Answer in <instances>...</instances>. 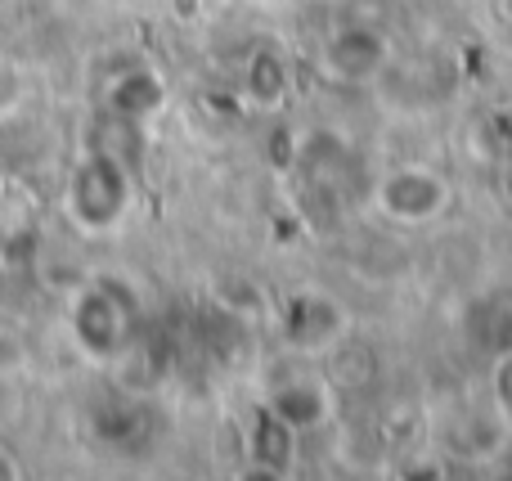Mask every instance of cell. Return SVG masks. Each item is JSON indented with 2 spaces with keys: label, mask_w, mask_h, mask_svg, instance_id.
<instances>
[{
  "label": "cell",
  "mask_w": 512,
  "mask_h": 481,
  "mask_svg": "<svg viewBox=\"0 0 512 481\" xmlns=\"http://www.w3.org/2000/svg\"><path fill=\"white\" fill-rule=\"evenodd\" d=\"M126 176L117 167V158L108 153H90L77 171H72V185H68V212L77 225L86 230H108V225L122 221L126 212Z\"/></svg>",
  "instance_id": "6da1fadb"
},
{
  "label": "cell",
  "mask_w": 512,
  "mask_h": 481,
  "mask_svg": "<svg viewBox=\"0 0 512 481\" xmlns=\"http://www.w3.org/2000/svg\"><path fill=\"white\" fill-rule=\"evenodd\" d=\"M72 329H77L81 347L95 351V356H108L126 342L131 333V302H126L117 288H90L81 297L77 315H72Z\"/></svg>",
  "instance_id": "7a4b0ae2"
},
{
  "label": "cell",
  "mask_w": 512,
  "mask_h": 481,
  "mask_svg": "<svg viewBox=\"0 0 512 481\" xmlns=\"http://www.w3.org/2000/svg\"><path fill=\"white\" fill-rule=\"evenodd\" d=\"M441 180L432 171H396L382 189V203L391 216H405V221H427V216L441 207Z\"/></svg>",
  "instance_id": "3957f363"
},
{
  "label": "cell",
  "mask_w": 512,
  "mask_h": 481,
  "mask_svg": "<svg viewBox=\"0 0 512 481\" xmlns=\"http://www.w3.org/2000/svg\"><path fill=\"white\" fill-rule=\"evenodd\" d=\"M108 104H113V113H122V117H149L153 108L162 104V81L144 68H131L113 81Z\"/></svg>",
  "instance_id": "277c9868"
},
{
  "label": "cell",
  "mask_w": 512,
  "mask_h": 481,
  "mask_svg": "<svg viewBox=\"0 0 512 481\" xmlns=\"http://www.w3.org/2000/svg\"><path fill=\"white\" fill-rule=\"evenodd\" d=\"M378 41L364 32H346L337 36V45H328L324 59L333 63V72H342V77H364V72H373V63H378Z\"/></svg>",
  "instance_id": "5b68a950"
}]
</instances>
